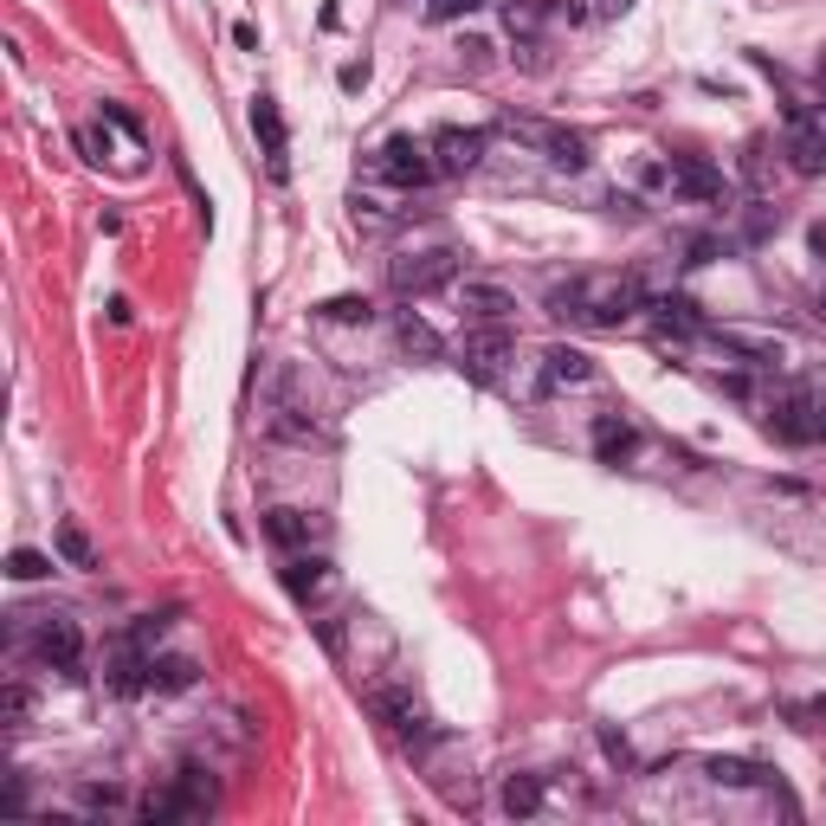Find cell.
<instances>
[{"label": "cell", "instance_id": "1", "mask_svg": "<svg viewBox=\"0 0 826 826\" xmlns=\"http://www.w3.org/2000/svg\"><path fill=\"white\" fill-rule=\"evenodd\" d=\"M549 310L562 317V323H601V330H620L627 317L646 310V291H639V278L627 271H595V278H568L549 291Z\"/></svg>", "mask_w": 826, "mask_h": 826}, {"label": "cell", "instance_id": "2", "mask_svg": "<svg viewBox=\"0 0 826 826\" xmlns=\"http://www.w3.org/2000/svg\"><path fill=\"white\" fill-rule=\"evenodd\" d=\"M446 285H458V252H446V246L394 259V291L401 298H426V291H446Z\"/></svg>", "mask_w": 826, "mask_h": 826}, {"label": "cell", "instance_id": "3", "mask_svg": "<svg viewBox=\"0 0 826 826\" xmlns=\"http://www.w3.org/2000/svg\"><path fill=\"white\" fill-rule=\"evenodd\" d=\"M375 168L394 188H426L440 168H433V143H413V136H388L375 149Z\"/></svg>", "mask_w": 826, "mask_h": 826}, {"label": "cell", "instance_id": "4", "mask_svg": "<svg viewBox=\"0 0 826 826\" xmlns=\"http://www.w3.org/2000/svg\"><path fill=\"white\" fill-rule=\"evenodd\" d=\"M768 433L788 440V446H814L820 440V394L814 388H788L775 401V413H768Z\"/></svg>", "mask_w": 826, "mask_h": 826}, {"label": "cell", "instance_id": "5", "mask_svg": "<svg viewBox=\"0 0 826 826\" xmlns=\"http://www.w3.org/2000/svg\"><path fill=\"white\" fill-rule=\"evenodd\" d=\"M504 362H510V330H504V323H478V330L465 337V349H458V369L472 381H497Z\"/></svg>", "mask_w": 826, "mask_h": 826}, {"label": "cell", "instance_id": "6", "mask_svg": "<svg viewBox=\"0 0 826 826\" xmlns=\"http://www.w3.org/2000/svg\"><path fill=\"white\" fill-rule=\"evenodd\" d=\"M788 168L807 182L826 175V123H814L801 104H788Z\"/></svg>", "mask_w": 826, "mask_h": 826}, {"label": "cell", "instance_id": "7", "mask_svg": "<svg viewBox=\"0 0 826 826\" xmlns=\"http://www.w3.org/2000/svg\"><path fill=\"white\" fill-rule=\"evenodd\" d=\"M485 130H458V123H446L440 136H433V168L440 175H472L478 162H485Z\"/></svg>", "mask_w": 826, "mask_h": 826}, {"label": "cell", "instance_id": "8", "mask_svg": "<svg viewBox=\"0 0 826 826\" xmlns=\"http://www.w3.org/2000/svg\"><path fill=\"white\" fill-rule=\"evenodd\" d=\"M595 381V355L588 349H575V342H549L543 349V394H556V388H588Z\"/></svg>", "mask_w": 826, "mask_h": 826}, {"label": "cell", "instance_id": "9", "mask_svg": "<svg viewBox=\"0 0 826 826\" xmlns=\"http://www.w3.org/2000/svg\"><path fill=\"white\" fill-rule=\"evenodd\" d=\"M252 130H259L265 143V168H271V182H285L291 175V136H285V116H278V104L271 97H252Z\"/></svg>", "mask_w": 826, "mask_h": 826}, {"label": "cell", "instance_id": "10", "mask_svg": "<svg viewBox=\"0 0 826 826\" xmlns=\"http://www.w3.org/2000/svg\"><path fill=\"white\" fill-rule=\"evenodd\" d=\"M704 337H711L723 355H743V362H755V369H782V362H788V342L762 337V330H704Z\"/></svg>", "mask_w": 826, "mask_h": 826}, {"label": "cell", "instance_id": "11", "mask_svg": "<svg viewBox=\"0 0 826 826\" xmlns=\"http://www.w3.org/2000/svg\"><path fill=\"white\" fill-rule=\"evenodd\" d=\"M39 659L59 665V672H78V659H84V633H78V620L45 613V620H39Z\"/></svg>", "mask_w": 826, "mask_h": 826}, {"label": "cell", "instance_id": "12", "mask_svg": "<svg viewBox=\"0 0 826 826\" xmlns=\"http://www.w3.org/2000/svg\"><path fill=\"white\" fill-rule=\"evenodd\" d=\"M452 291H458V310H465L472 323H504V317L517 310V298H510L504 285H485V278H458Z\"/></svg>", "mask_w": 826, "mask_h": 826}, {"label": "cell", "instance_id": "13", "mask_svg": "<svg viewBox=\"0 0 826 826\" xmlns=\"http://www.w3.org/2000/svg\"><path fill=\"white\" fill-rule=\"evenodd\" d=\"M665 182H672V194H684V200H723V168L698 162V155H672Z\"/></svg>", "mask_w": 826, "mask_h": 826}, {"label": "cell", "instance_id": "14", "mask_svg": "<svg viewBox=\"0 0 826 826\" xmlns=\"http://www.w3.org/2000/svg\"><path fill=\"white\" fill-rule=\"evenodd\" d=\"M369 711H375L394 736H407V743H420V736H426V711L413 704L407 691H369Z\"/></svg>", "mask_w": 826, "mask_h": 826}, {"label": "cell", "instance_id": "15", "mask_svg": "<svg viewBox=\"0 0 826 826\" xmlns=\"http://www.w3.org/2000/svg\"><path fill=\"white\" fill-rule=\"evenodd\" d=\"M704 782H716V788H762L768 768L750 762V755H704Z\"/></svg>", "mask_w": 826, "mask_h": 826}, {"label": "cell", "instance_id": "16", "mask_svg": "<svg viewBox=\"0 0 826 826\" xmlns=\"http://www.w3.org/2000/svg\"><path fill=\"white\" fill-rule=\"evenodd\" d=\"M536 149L549 155L556 168H568V175H581V168L595 162V155H588V136H581V130H556V123L543 130V143H536Z\"/></svg>", "mask_w": 826, "mask_h": 826}, {"label": "cell", "instance_id": "17", "mask_svg": "<svg viewBox=\"0 0 826 826\" xmlns=\"http://www.w3.org/2000/svg\"><path fill=\"white\" fill-rule=\"evenodd\" d=\"M633 446H639V433L627 413H595V452H601L607 465H620Z\"/></svg>", "mask_w": 826, "mask_h": 826}, {"label": "cell", "instance_id": "18", "mask_svg": "<svg viewBox=\"0 0 826 826\" xmlns=\"http://www.w3.org/2000/svg\"><path fill=\"white\" fill-rule=\"evenodd\" d=\"M259 529H265V543H278V549H303V543H310V517H303V510H291V504L265 510Z\"/></svg>", "mask_w": 826, "mask_h": 826}, {"label": "cell", "instance_id": "19", "mask_svg": "<svg viewBox=\"0 0 826 826\" xmlns=\"http://www.w3.org/2000/svg\"><path fill=\"white\" fill-rule=\"evenodd\" d=\"M497 807H504L510 820L543 814V775H510V782H504V794H497Z\"/></svg>", "mask_w": 826, "mask_h": 826}, {"label": "cell", "instance_id": "20", "mask_svg": "<svg viewBox=\"0 0 826 826\" xmlns=\"http://www.w3.org/2000/svg\"><path fill=\"white\" fill-rule=\"evenodd\" d=\"M175 794H182V807H188V820H200V814H207V807H214V775H207V768H182V775H175Z\"/></svg>", "mask_w": 826, "mask_h": 826}, {"label": "cell", "instance_id": "21", "mask_svg": "<svg viewBox=\"0 0 826 826\" xmlns=\"http://www.w3.org/2000/svg\"><path fill=\"white\" fill-rule=\"evenodd\" d=\"M652 310H659V330H665V337H698V330H711L691 298H659Z\"/></svg>", "mask_w": 826, "mask_h": 826}, {"label": "cell", "instance_id": "22", "mask_svg": "<svg viewBox=\"0 0 826 826\" xmlns=\"http://www.w3.org/2000/svg\"><path fill=\"white\" fill-rule=\"evenodd\" d=\"M323 581H330V562H323V556H291V562H285V588H291L298 601H310Z\"/></svg>", "mask_w": 826, "mask_h": 826}, {"label": "cell", "instance_id": "23", "mask_svg": "<svg viewBox=\"0 0 826 826\" xmlns=\"http://www.w3.org/2000/svg\"><path fill=\"white\" fill-rule=\"evenodd\" d=\"M52 549H59V562H65V568H97V543H91L78 524L52 529Z\"/></svg>", "mask_w": 826, "mask_h": 826}, {"label": "cell", "instance_id": "24", "mask_svg": "<svg viewBox=\"0 0 826 826\" xmlns=\"http://www.w3.org/2000/svg\"><path fill=\"white\" fill-rule=\"evenodd\" d=\"M194 659H182V652H162V659H149V691H188L194 684Z\"/></svg>", "mask_w": 826, "mask_h": 826}, {"label": "cell", "instance_id": "25", "mask_svg": "<svg viewBox=\"0 0 826 826\" xmlns=\"http://www.w3.org/2000/svg\"><path fill=\"white\" fill-rule=\"evenodd\" d=\"M394 337H401V349H407V355H440V349H446V342H440V330H433V323H420L413 310L394 323Z\"/></svg>", "mask_w": 826, "mask_h": 826}, {"label": "cell", "instance_id": "26", "mask_svg": "<svg viewBox=\"0 0 826 826\" xmlns=\"http://www.w3.org/2000/svg\"><path fill=\"white\" fill-rule=\"evenodd\" d=\"M143 820H149V826L188 820V807H182V794H175V788H149V794H143Z\"/></svg>", "mask_w": 826, "mask_h": 826}, {"label": "cell", "instance_id": "27", "mask_svg": "<svg viewBox=\"0 0 826 826\" xmlns=\"http://www.w3.org/2000/svg\"><path fill=\"white\" fill-rule=\"evenodd\" d=\"M317 317H323V323H369L375 303L369 298H330V303H317Z\"/></svg>", "mask_w": 826, "mask_h": 826}, {"label": "cell", "instance_id": "28", "mask_svg": "<svg viewBox=\"0 0 826 826\" xmlns=\"http://www.w3.org/2000/svg\"><path fill=\"white\" fill-rule=\"evenodd\" d=\"M7 575H13V581H45V575H52V556H39V549H13V556H7Z\"/></svg>", "mask_w": 826, "mask_h": 826}, {"label": "cell", "instance_id": "29", "mask_svg": "<svg viewBox=\"0 0 826 826\" xmlns=\"http://www.w3.org/2000/svg\"><path fill=\"white\" fill-rule=\"evenodd\" d=\"M27 716H33V691H27V684H7V691H0V723L20 730Z\"/></svg>", "mask_w": 826, "mask_h": 826}, {"label": "cell", "instance_id": "30", "mask_svg": "<svg viewBox=\"0 0 826 826\" xmlns=\"http://www.w3.org/2000/svg\"><path fill=\"white\" fill-rule=\"evenodd\" d=\"M168 633V613H143V620H136V627H130V633H123V646H136V652H149L155 639Z\"/></svg>", "mask_w": 826, "mask_h": 826}, {"label": "cell", "instance_id": "31", "mask_svg": "<svg viewBox=\"0 0 826 826\" xmlns=\"http://www.w3.org/2000/svg\"><path fill=\"white\" fill-rule=\"evenodd\" d=\"M271 440H291V446H317L323 433H317V426H303V420H291V413H278V420H271Z\"/></svg>", "mask_w": 826, "mask_h": 826}, {"label": "cell", "instance_id": "32", "mask_svg": "<svg viewBox=\"0 0 826 826\" xmlns=\"http://www.w3.org/2000/svg\"><path fill=\"white\" fill-rule=\"evenodd\" d=\"M601 750L613 755V762H620V768H633V743H627V736H620V730H601Z\"/></svg>", "mask_w": 826, "mask_h": 826}, {"label": "cell", "instance_id": "33", "mask_svg": "<svg viewBox=\"0 0 826 826\" xmlns=\"http://www.w3.org/2000/svg\"><path fill=\"white\" fill-rule=\"evenodd\" d=\"M337 84H342V91H369V59H355V65H342V72H337Z\"/></svg>", "mask_w": 826, "mask_h": 826}, {"label": "cell", "instance_id": "34", "mask_svg": "<svg viewBox=\"0 0 826 826\" xmlns=\"http://www.w3.org/2000/svg\"><path fill=\"white\" fill-rule=\"evenodd\" d=\"M485 0H433V20H458V13H478Z\"/></svg>", "mask_w": 826, "mask_h": 826}, {"label": "cell", "instance_id": "35", "mask_svg": "<svg viewBox=\"0 0 826 826\" xmlns=\"http://www.w3.org/2000/svg\"><path fill=\"white\" fill-rule=\"evenodd\" d=\"M104 116H111V123H116V130H123V136H130V143L143 136V123H136V116L123 111V104H104Z\"/></svg>", "mask_w": 826, "mask_h": 826}, {"label": "cell", "instance_id": "36", "mask_svg": "<svg viewBox=\"0 0 826 826\" xmlns=\"http://www.w3.org/2000/svg\"><path fill=\"white\" fill-rule=\"evenodd\" d=\"M78 149L91 155V162H104V155H111V143H104L97 130H78Z\"/></svg>", "mask_w": 826, "mask_h": 826}, {"label": "cell", "instance_id": "37", "mask_svg": "<svg viewBox=\"0 0 826 826\" xmlns=\"http://www.w3.org/2000/svg\"><path fill=\"white\" fill-rule=\"evenodd\" d=\"M762 155H768L762 143H750V149H743V182H762Z\"/></svg>", "mask_w": 826, "mask_h": 826}, {"label": "cell", "instance_id": "38", "mask_svg": "<svg viewBox=\"0 0 826 826\" xmlns=\"http://www.w3.org/2000/svg\"><path fill=\"white\" fill-rule=\"evenodd\" d=\"M84 807H97V814L116 807V788H111V782H104V788H84Z\"/></svg>", "mask_w": 826, "mask_h": 826}, {"label": "cell", "instance_id": "39", "mask_svg": "<svg viewBox=\"0 0 826 826\" xmlns=\"http://www.w3.org/2000/svg\"><path fill=\"white\" fill-rule=\"evenodd\" d=\"M233 45H246V52H252V45H259V27H252V20H239V27H233Z\"/></svg>", "mask_w": 826, "mask_h": 826}, {"label": "cell", "instance_id": "40", "mask_svg": "<svg viewBox=\"0 0 826 826\" xmlns=\"http://www.w3.org/2000/svg\"><path fill=\"white\" fill-rule=\"evenodd\" d=\"M601 13H607V20H620V13H633V0H601Z\"/></svg>", "mask_w": 826, "mask_h": 826}, {"label": "cell", "instance_id": "41", "mask_svg": "<svg viewBox=\"0 0 826 826\" xmlns=\"http://www.w3.org/2000/svg\"><path fill=\"white\" fill-rule=\"evenodd\" d=\"M820 440H826V394H820Z\"/></svg>", "mask_w": 826, "mask_h": 826}, {"label": "cell", "instance_id": "42", "mask_svg": "<svg viewBox=\"0 0 826 826\" xmlns=\"http://www.w3.org/2000/svg\"><path fill=\"white\" fill-rule=\"evenodd\" d=\"M814 78H820V91H826V59H820V72H814Z\"/></svg>", "mask_w": 826, "mask_h": 826}, {"label": "cell", "instance_id": "43", "mask_svg": "<svg viewBox=\"0 0 826 826\" xmlns=\"http://www.w3.org/2000/svg\"><path fill=\"white\" fill-rule=\"evenodd\" d=\"M820 303H826V291H820Z\"/></svg>", "mask_w": 826, "mask_h": 826}]
</instances>
